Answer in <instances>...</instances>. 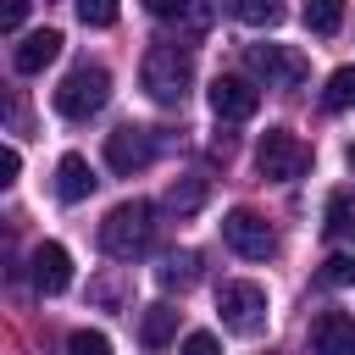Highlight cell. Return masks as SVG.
Returning a JSON list of instances; mask_svg holds the SVG:
<instances>
[{"label":"cell","instance_id":"1","mask_svg":"<svg viewBox=\"0 0 355 355\" xmlns=\"http://www.w3.org/2000/svg\"><path fill=\"white\" fill-rule=\"evenodd\" d=\"M150 233H155V205L150 200H122L100 222V250L111 261H133V255L150 250Z\"/></svg>","mask_w":355,"mask_h":355},{"label":"cell","instance_id":"2","mask_svg":"<svg viewBox=\"0 0 355 355\" xmlns=\"http://www.w3.org/2000/svg\"><path fill=\"white\" fill-rule=\"evenodd\" d=\"M139 83H144V94H150L155 105H183L189 83H194L189 50H178V44H150V50H144V67H139Z\"/></svg>","mask_w":355,"mask_h":355},{"label":"cell","instance_id":"3","mask_svg":"<svg viewBox=\"0 0 355 355\" xmlns=\"http://www.w3.org/2000/svg\"><path fill=\"white\" fill-rule=\"evenodd\" d=\"M216 316H222L227 333L261 338V333H266V288H261V283H244V277L222 283V288H216Z\"/></svg>","mask_w":355,"mask_h":355},{"label":"cell","instance_id":"4","mask_svg":"<svg viewBox=\"0 0 355 355\" xmlns=\"http://www.w3.org/2000/svg\"><path fill=\"white\" fill-rule=\"evenodd\" d=\"M105 100H111V72H105V67H94V61L72 67V72L61 78V89H55V111H61V116H72V122H89Z\"/></svg>","mask_w":355,"mask_h":355},{"label":"cell","instance_id":"5","mask_svg":"<svg viewBox=\"0 0 355 355\" xmlns=\"http://www.w3.org/2000/svg\"><path fill=\"white\" fill-rule=\"evenodd\" d=\"M255 166H261V178H272V183H294V178L311 166V150L300 144V133L266 128V133H261V150H255Z\"/></svg>","mask_w":355,"mask_h":355},{"label":"cell","instance_id":"6","mask_svg":"<svg viewBox=\"0 0 355 355\" xmlns=\"http://www.w3.org/2000/svg\"><path fill=\"white\" fill-rule=\"evenodd\" d=\"M222 239H227V250L244 255V261H266V255H277V233H272V222H266L261 211H250V205H239V211L222 216Z\"/></svg>","mask_w":355,"mask_h":355},{"label":"cell","instance_id":"7","mask_svg":"<svg viewBox=\"0 0 355 355\" xmlns=\"http://www.w3.org/2000/svg\"><path fill=\"white\" fill-rule=\"evenodd\" d=\"M250 72L266 78V89H300L305 83V55L288 44H250Z\"/></svg>","mask_w":355,"mask_h":355},{"label":"cell","instance_id":"8","mask_svg":"<svg viewBox=\"0 0 355 355\" xmlns=\"http://www.w3.org/2000/svg\"><path fill=\"white\" fill-rule=\"evenodd\" d=\"M150 161H155V139H150V128L122 122L116 133H105V166H111V172L133 178V172H144Z\"/></svg>","mask_w":355,"mask_h":355},{"label":"cell","instance_id":"9","mask_svg":"<svg viewBox=\"0 0 355 355\" xmlns=\"http://www.w3.org/2000/svg\"><path fill=\"white\" fill-rule=\"evenodd\" d=\"M255 105H261V89L250 78H216L211 83V111L222 122H244V116H255Z\"/></svg>","mask_w":355,"mask_h":355},{"label":"cell","instance_id":"10","mask_svg":"<svg viewBox=\"0 0 355 355\" xmlns=\"http://www.w3.org/2000/svg\"><path fill=\"white\" fill-rule=\"evenodd\" d=\"M55 55H61V33H55V28H33V33H22V39H17L11 67H17L22 78H33V72H44Z\"/></svg>","mask_w":355,"mask_h":355},{"label":"cell","instance_id":"11","mask_svg":"<svg viewBox=\"0 0 355 355\" xmlns=\"http://www.w3.org/2000/svg\"><path fill=\"white\" fill-rule=\"evenodd\" d=\"M72 283V255H67V244H39L33 250V288L39 294H61Z\"/></svg>","mask_w":355,"mask_h":355},{"label":"cell","instance_id":"12","mask_svg":"<svg viewBox=\"0 0 355 355\" xmlns=\"http://www.w3.org/2000/svg\"><path fill=\"white\" fill-rule=\"evenodd\" d=\"M311 349H322V355L355 349V316H344V311H322V316L311 322Z\"/></svg>","mask_w":355,"mask_h":355},{"label":"cell","instance_id":"13","mask_svg":"<svg viewBox=\"0 0 355 355\" xmlns=\"http://www.w3.org/2000/svg\"><path fill=\"white\" fill-rule=\"evenodd\" d=\"M94 183H100V178H94V166H89L78 150H72V155H61V166H55V194H61L67 205L89 200V194H94Z\"/></svg>","mask_w":355,"mask_h":355},{"label":"cell","instance_id":"14","mask_svg":"<svg viewBox=\"0 0 355 355\" xmlns=\"http://www.w3.org/2000/svg\"><path fill=\"white\" fill-rule=\"evenodd\" d=\"M155 277H161V288H194V277H200V255L194 250H172V255H161V266H155Z\"/></svg>","mask_w":355,"mask_h":355},{"label":"cell","instance_id":"15","mask_svg":"<svg viewBox=\"0 0 355 355\" xmlns=\"http://www.w3.org/2000/svg\"><path fill=\"white\" fill-rule=\"evenodd\" d=\"M172 338H178V311H172V305H150L144 322H139V344H144V349H161V344H172Z\"/></svg>","mask_w":355,"mask_h":355},{"label":"cell","instance_id":"16","mask_svg":"<svg viewBox=\"0 0 355 355\" xmlns=\"http://www.w3.org/2000/svg\"><path fill=\"white\" fill-rule=\"evenodd\" d=\"M200 205H205V178H178L166 189V211L172 216H194Z\"/></svg>","mask_w":355,"mask_h":355},{"label":"cell","instance_id":"17","mask_svg":"<svg viewBox=\"0 0 355 355\" xmlns=\"http://www.w3.org/2000/svg\"><path fill=\"white\" fill-rule=\"evenodd\" d=\"M305 28L322 33V39H333L344 28V0H305Z\"/></svg>","mask_w":355,"mask_h":355},{"label":"cell","instance_id":"18","mask_svg":"<svg viewBox=\"0 0 355 355\" xmlns=\"http://www.w3.org/2000/svg\"><path fill=\"white\" fill-rule=\"evenodd\" d=\"M283 0H233V17L244 22V28H277L283 22Z\"/></svg>","mask_w":355,"mask_h":355},{"label":"cell","instance_id":"19","mask_svg":"<svg viewBox=\"0 0 355 355\" xmlns=\"http://www.w3.org/2000/svg\"><path fill=\"white\" fill-rule=\"evenodd\" d=\"M355 105V67H338L322 89V111H349Z\"/></svg>","mask_w":355,"mask_h":355},{"label":"cell","instance_id":"20","mask_svg":"<svg viewBox=\"0 0 355 355\" xmlns=\"http://www.w3.org/2000/svg\"><path fill=\"white\" fill-rule=\"evenodd\" d=\"M322 283L327 288H355V255H327L322 261Z\"/></svg>","mask_w":355,"mask_h":355},{"label":"cell","instance_id":"21","mask_svg":"<svg viewBox=\"0 0 355 355\" xmlns=\"http://www.w3.org/2000/svg\"><path fill=\"white\" fill-rule=\"evenodd\" d=\"M83 28H111L116 22V0H72Z\"/></svg>","mask_w":355,"mask_h":355},{"label":"cell","instance_id":"22","mask_svg":"<svg viewBox=\"0 0 355 355\" xmlns=\"http://www.w3.org/2000/svg\"><path fill=\"white\" fill-rule=\"evenodd\" d=\"M67 349H72V355H105V349H111V338H105V333H89V327H78V333L67 338Z\"/></svg>","mask_w":355,"mask_h":355},{"label":"cell","instance_id":"23","mask_svg":"<svg viewBox=\"0 0 355 355\" xmlns=\"http://www.w3.org/2000/svg\"><path fill=\"white\" fill-rule=\"evenodd\" d=\"M355 222H349V194H333L327 200V233H349Z\"/></svg>","mask_w":355,"mask_h":355},{"label":"cell","instance_id":"24","mask_svg":"<svg viewBox=\"0 0 355 355\" xmlns=\"http://www.w3.org/2000/svg\"><path fill=\"white\" fill-rule=\"evenodd\" d=\"M22 17H28V0H6V11H0V28H6V33H17V28H22Z\"/></svg>","mask_w":355,"mask_h":355},{"label":"cell","instance_id":"25","mask_svg":"<svg viewBox=\"0 0 355 355\" xmlns=\"http://www.w3.org/2000/svg\"><path fill=\"white\" fill-rule=\"evenodd\" d=\"M17 172H22V155H17V144H6V155H0V183L11 189V183H17Z\"/></svg>","mask_w":355,"mask_h":355},{"label":"cell","instance_id":"26","mask_svg":"<svg viewBox=\"0 0 355 355\" xmlns=\"http://www.w3.org/2000/svg\"><path fill=\"white\" fill-rule=\"evenodd\" d=\"M144 11L166 22V17H183V11H189V0H144Z\"/></svg>","mask_w":355,"mask_h":355},{"label":"cell","instance_id":"27","mask_svg":"<svg viewBox=\"0 0 355 355\" xmlns=\"http://www.w3.org/2000/svg\"><path fill=\"white\" fill-rule=\"evenodd\" d=\"M94 300L116 305V300H122V283H116V277H100V283H94Z\"/></svg>","mask_w":355,"mask_h":355},{"label":"cell","instance_id":"28","mask_svg":"<svg viewBox=\"0 0 355 355\" xmlns=\"http://www.w3.org/2000/svg\"><path fill=\"white\" fill-rule=\"evenodd\" d=\"M183 349H189V355H211V349H216V338H211V333H189V338H183Z\"/></svg>","mask_w":355,"mask_h":355},{"label":"cell","instance_id":"29","mask_svg":"<svg viewBox=\"0 0 355 355\" xmlns=\"http://www.w3.org/2000/svg\"><path fill=\"white\" fill-rule=\"evenodd\" d=\"M211 155H222V161H227V155H233V139H227V133H216V139H211Z\"/></svg>","mask_w":355,"mask_h":355}]
</instances>
